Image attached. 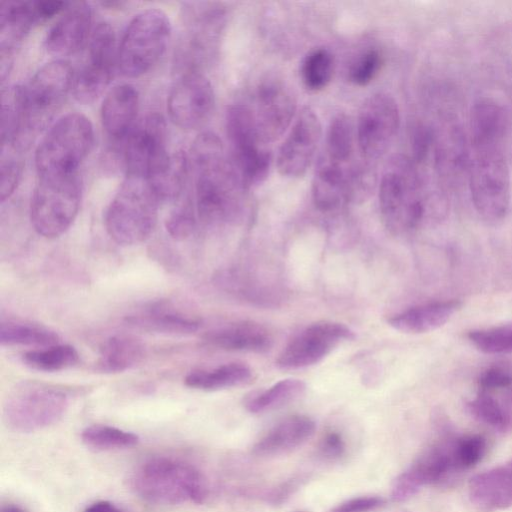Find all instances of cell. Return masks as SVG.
I'll use <instances>...</instances> for the list:
<instances>
[{"label": "cell", "instance_id": "obj_1", "mask_svg": "<svg viewBox=\"0 0 512 512\" xmlns=\"http://www.w3.org/2000/svg\"><path fill=\"white\" fill-rule=\"evenodd\" d=\"M188 159L195 178L199 219L209 226H222L240 218L247 188L218 135L208 131L199 134Z\"/></svg>", "mask_w": 512, "mask_h": 512}, {"label": "cell", "instance_id": "obj_2", "mask_svg": "<svg viewBox=\"0 0 512 512\" xmlns=\"http://www.w3.org/2000/svg\"><path fill=\"white\" fill-rule=\"evenodd\" d=\"M467 178L479 216L491 224L502 222L511 199L505 138H470Z\"/></svg>", "mask_w": 512, "mask_h": 512}, {"label": "cell", "instance_id": "obj_3", "mask_svg": "<svg viewBox=\"0 0 512 512\" xmlns=\"http://www.w3.org/2000/svg\"><path fill=\"white\" fill-rule=\"evenodd\" d=\"M420 167L405 154L386 162L379 184V208L386 228L395 234L415 230L423 221L427 199Z\"/></svg>", "mask_w": 512, "mask_h": 512}, {"label": "cell", "instance_id": "obj_4", "mask_svg": "<svg viewBox=\"0 0 512 512\" xmlns=\"http://www.w3.org/2000/svg\"><path fill=\"white\" fill-rule=\"evenodd\" d=\"M130 486L140 498L158 505L200 504L208 496L206 479L197 468L167 457L141 464L131 475Z\"/></svg>", "mask_w": 512, "mask_h": 512}, {"label": "cell", "instance_id": "obj_5", "mask_svg": "<svg viewBox=\"0 0 512 512\" xmlns=\"http://www.w3.org/2000/svg\"><path fill=\"white\" fill-rule=\"evenodd\" d=\"M160 203L146 179L127 176L105 213L110 238L122 246L147 240L156 227Z\"/></svg>", "mask_w": 512, "mask_h": 512}, {"label": "cell", "instance_id": "obj_6", "mask_svg": "<svg viewBox=\"0 0 512 512\" xmlns=\"http://www.w3.org/2000/svg\"><path fill=\"white\" fill-rule=\"evenodd\" d=\"M93 143L94 130L89 118L81 113L60 117L49 127L36 149L38 176L77 173Z\"/></svg>", "mask_w": 512, "mask_h": 512}, {"label": "cell", "instance_id": "obj_7", "mask_svg": "<svg viewBox=\"0 0 512 512\" xmlns=\"http://www.w3.org/2000/svg\"><path fill=\"white\" fill-rule=\"evenodd\" d=\"M74 72L69 62L57 59L44 64L21 86L23 141L25 145L46 128L72 91Z\"/></svg>", "mask_w": 512, "mask_h": 512}, {"label": "cell", "instance_id": "obj_8", "mask_svg": "<svg viewBox=\"0 0 512 512\" xmlns=\"http://www.w3.org/2000/svg\"><path fill=\"white\" fill-rule=\"evenodd\" d=\"M69 391L51 383L26 380L9 392L3 406L5 424L13 431L30 433L57 423L69 406Z\"/></svg>", "mask_w": 512, "mask_h": 512}, {"label": "cell", "instance_id": "obj_9", "mask_svg": "<svg viewBox=\"0 0 512 512\" xmlns=\"http://www.w3.org/2000/svg\"><path fill=\"white\" fill-rule=\"evenodd\" d=\"M81 198L78 173L38 176L30 203L35 231L48 239L64 234L77 217Z\"/></svg>", "mask_w": 512, "mask_h": 512}, {"label": "cell", "instance_id": "obj_10", "mask_svg": "<svg viewBox=\"0 0 512 512\" xmlns=\"http://www.w3.org/2000/svg\"><path fill=\"white\" fill-rule=\"evenodd\" d=\"M170 36V20L162 10L149 8L135 15L118 47L122 74L135 78L151 70L164 54Z\"/></svg>", "mask_w": 512, "mask_h": 512}, {"label": "cell", "instance_id": "obj_11", "mask_svg": "<svg viewBox=\"0 0 512 512\" xmlns=\"http://www.w3.org/2000/svg\"><path fill=\"white\" fill-rule=\"evenodd\" d=\"M225 126L230 159L246 188L259 185L267 177L271 153L261 142L252 109L244 104L229 106Z\"/></svg>", "mask_w": 512, "mask_h": 512}, {"label": "cell", "instance_id": "obj_12", "mask_svg": "<svg viewBox=\"0 0 512 512\" xmlns=\"http://www.w3.org/2000/svg\"><path fill=\"white\" fill-rule=\"evenodd\" d=\"M224 18V10L216 5L184 3L183 34L176 53L177 70L181 73L201 71V67L214 54Z\"/></svg>", "mask_w": 512, "mask_h": 512}, {"label": "cell", "instance_id": "obj_13", "mask_svg": "<svg viewBox=\"0 0 512 512\" xmlns=\"http://www.w3.org/2000/svg\"><path fill=\"white\" fill-rule=\"evenodd\" d=\"M166 126L159 114L148 115L120 141V156L127 176L151 180L169 164Z\"/></svg>", "mask_w": 512, "mask_h": 512}, {"label": "cell", "instance_id": "obj_14", "mask_svg": "<svg viewBox=\"0 0 512 512\" xmlns=\"http://www.w3.org/2000/svg\"><path fill=\"white\" fill-rule=\"evenodd\" d=\"M116 64L118 48L114 30L108 23H99L91 33L86 61L74 74L75 99L82 104L97 100L108 87Z\"/></svg>", "mask_w": 512, "mask_h": 512}, {"label": "cell", "instance_id": "obj_15", "mask_svg": "<svg viewBox=\"0 0 512 512\" xmlns=\"http://www.w3.org/2000/svg\"><path fill=\"white\" fill-rule=\"evenodd\" d=\"M399 124V108L391 95L376 93L366 99L355 126L361 158L370 163L381 158L395 137Z\"/></svg>", "mask_w": 512, "mask_h": 512}, {"label": "cell", "instance_id": "obj_16", "mask_svg": "<svg viewBox=\"0 0 512 512\" xmlns=\"http://www.w3.org/2000/svg\"><path fill=\"white\" fill-rule=\"evenodd\" d=\"M355 338L345 324L333 321L313 323L299 332L279 354L276 365L282 370H297L322 361L338 345Z\"/></svg>", "mask_w": 512, "mask_h": 512}, {"label": "cell", "instance_id": "obj_17", "mask_svg": "<svg viewBox=\"0 0 512 512\" xmlns=\"http://www.w3.org/2000/svg\"><path fill=\"white\" fill-rule=\"evenodd\" d=\"M214 106L213 87L201 71L181 73L167 99L171 121L185 130L203 126L212 115Z\"/></svg>", "mask_w": 512, "mask_h": 512}, {"label": "cell", "instance_id": "obj_18", "mask_svg": "<svg viewBox=\"0 0 512 512\" xmlns=\"http://www.w3.org/2000/svg\"><path fill=\"white\" fill-rule=\"evenodd\" d=\"M296 108L295 94L285 81L269 76L259 83L252 112L264 145L283 135L294 119Z\"/></svg>", "mask_w": 512, "mask_h": 512}, {"label": "cell", "instance_id": "obj_19", "mask_svg": "<svg viewBox=\"0 0 512 512\" xmlns=\"http://www.w3.org/2000/svg\"><path fill=\"white\" fill-rule=\"evenodd\" d=\"M320 138L318 115L311 107H303L279 149V173L288 178L302 177L312 163Z\"/></svg>", "mask_w": 512, "mask_h": 512}, {"label": "cell", "instance_id": "obj_20", "mask_svg": "<svg viewBox=\"0 0 512 512\" xmlns=\"http://www.w3.org/2000/svg\"><path fill=\"white\" fill-rule=\"evenodd\" d=\"M453 466L452 449L444 445L432 446L395 478L391 499L394 502L411 499L423 486L440 483Z\"/></svg>", "mask_w": 512, "mask_h": 512}, {"label": "cell", "instance_id": "obj_21", "mask_svg": "<svg viewBox=\"0 0 512 512\" xmlns=\"http://www.w3.org/2000/svg\"><path fill=\"white\" fill-rule=\"evenodd\" d=\"M355 164L333 161L324 153L319 157L312 181V200L318 210L332 212L351 202Z\"/></svg>", "mask_w": 512, "mask_h": 512}, {"label": "cell", "instance_id": "obj_22", "mask_svg": "<svg viewBox=\"0 0 512 512\" xmlns=\"http://www.w3.org/2000/svg\"><path fill=\"white\" fill-rule=\"evenodd\" d=\"M127 326L151 333L188 335L196 332L201 322L174 308L166 301L149 302L124 317Z\"/></svg>", "mask_w": 512, "mask_h": 512}, {"label": "cell", "instance_id": "obj_23", "mask_svg": "<svg viewBox=\"0 0 512 512\" xmlns=\"http://www.w3.org/2000/svg\"><path fill=\"white\" fill-rule=\"evenodd\" d=\"M92 8L87 2H79L65 10L51 26L44 46L54 56H68L84 44L91 30Z\"/></svg>", "mask_w": 512, "mask_h": 512}, {"label": "cell", "instance_id": "obj_24", "mask_svg": "<svg viewBox=\"0 0 512 512\" xmlns=\"http://www.w3.org/2000/svg\"><path fill=\"white\" fill-rule=\"evenodd\" d=\"M434 132L433 161L435 169L446 182L454 184L467 175L469 145L461 127L448 121Z\"/></svg>", "mask_w": 512, "mask_h": 512}, {"label": "cell", "instance_id": "obj_25", "mask_svg": "<svg viewBox=\"0 0 512 512\" xmlns=\"http://www.w3.org/2000/svg\"><path fill=\"white\" fill-rule=\"evenodd\" d=\"M470 502L482 512L512 506V466L496 467L473 475L468 481Z\"/></svg>", "mask_w": 512, "mask_h": 512}, {"label": "cell", "instance_id": "obj_26", "mask_svg": "<svg viewBox=\"0 0 512 512\" xmlns=\"http://www.w3.org/2000/svg\"><path fill=\"white\" fill-rule=\"evenodd\" d=\"M203 341L216 349L233 352L265 353L273 345L271 333L254 322H236L205 332Z\"/></svg>", "mask_w": 512, "mask_h": 512}, {"label": "cell", "instance_id": "obj_27", "mask_svg": "<svg viewBox=\"0 0 512 512\" xmlns=\"http://www.w3.org/2000/svg\"><path fill=\"white\" fill-rule=\"evenodd\" d=\"M139 93L128 83L111 88L101 105V120L106 133L115 141L123 140L135 127Z\"/></svg>", "mask_w": 512, "mask_h": 512}, {"label": "cell", "instance_id": "obj_28", "mask_svg": "<svg viewBox=\"0 0 512 512\" xmlns=\"http://www.w3.org/2000/svg\"><path fill=\"white\" fill-rule=\"evenodd\" d=\"M315 422L306 415H291L273 426L252 447L260 457L277 456L297 448L315 432Z\"/></svg>", "mask_w": 512, "mask_h": 512}, {"label": "cell", "instance_id": "obj_29", "mask_svg": "<svg viewBox=\"0 0 512 512\" xmlns=\"http://www.w3.org/2000/svg\"><path fill=\"white\" fill-rule=\"evenodd\" d=\"M461 307L462 302L456 299L429 302L397 313L387 322L402 333H427L445 325Z\"/></svg>", "mask_w": 512, "mask_h": 512}, {"label": "cell", "instance_id": "obj_30", "mask_svg": "<svg viewBox=\"0 0 512 512\" xmlns=\"http://www.w3.org/2000/svg\"><path fill=\"white\" fill-rule=\"evenodd\" d=\"M40 23L35 1L4 2L0 10L1 63L8 62L33 25Z\"/></svg>", "mask_w": 512, "mask_h": 512}, {"label": "cell", "instance_id": "obj_31", "mask_svg": "<svg viewBox=\"0 0 512 512\" xmlns=\"http://www.w3.org/2000/svg\"><path fill=\"white\" fill-rule=\"evenodd\" d=\"M146 356L144 343L135 336L117 334L107 338L100 347L95 370L101 373H120L143 361Z\"/></svg>", "mask_w": 512, "mask_h": 512}, {"label": "cell", "instance_id": "obj_32", "mask_svg": "<svg viewBox=\"0 0 512 512\" xmlns=\"http://www.w3.org/2000/svg\"><path fill=\"white\" fill-rule=\"evenodd\" d=\"M251 369L242 363H227L212 369L195 370L184 378V384L192 389L218 391L243 386L252 381Z\"/></svg>", "mask_w": 512, "mask_h": 512}, {"label": "cell", "instance_id": "obj_33", "mask_svg": "<svg viewBox=\"0 0 512 512\" xmlns=\"http://www.w3.org/2000/svg\"><path fill=\"white\" fill-rule=\"evenodd\" d=\"M0 343L2 346H34L42 348L59 343V335L40 324L7 319L0 323Z\"/></svg>", "mask_w": 512, "mask_h": 512}, {"label": "cell", "instance_id": "obj_34", "mask_svg": "<svg viewBox=\"0 0 512 512\" xmlns=\"http://www.w3.org/2000/svg\"><path fill=\"white\" fill-rule=\"evenodd\" d=\"M507 116L504 108L489 97L478 98L469 117L470 137H506Z\"/></svg>", "mask_w": 512, "mask_h": 512}, {"label": "cell", "instance_id": "obj_35", "mask_svg": "<svg viewBox=\"0 0 512 512\" xmlns=\"http://www.w3.org/2000/svg\"><path fill=\"white\" fill-rule=\"evenodd\" d=\"M22 363L39 372H58L73 367L79 361L78 351L69 344H54L22 354Z\"/></svg>", "mask_w": 512, "mask_h": 512}, {"label": "cell", "instance_id": "obj_36", "mask_svg": "<svg viewBox=\"0 0 512 512\" xmlns=\"http://www.w3.org/2000/svg\"><path fill=\"white\" fill-rule=\"evenodd\" d=\"M305 390L306 384L302 380L283 379L253 397L247 398L245 408L253 414L270 411L299 398Z\"/></svg>", "mask_w": 512, "mask_h": 512}, {"label": "cell", "instance_id": "obj_37", "mask_svg": "<svg viewBox=\"0 0 512 512\" xmlns=\"http://www.w3.org/2000/svg\"><path fill=\"white\" fill-rule=\"evenodd\" d=\"M355 143L356 129L351 118L344 113L336 115L328 127L324 154L333 161L351 163Z\"/></svg>", "mask_w": 512, "mask_h": 512}, {"label": "cell", "instance_id": "obj_38", "mask_svg": "<svg viewBox=\"0 0 512 512\" xmlns=\"http://www.w3.org/2000/svg\"><path fill=\"white\" fill-rule=\"evenodd\" d=\"M188 168V157L179 151L171 155L169 164L159 175L147 180L160 202L178 198L183 190Z\"/></svg>", "mask_w": 512, "mask_h": 512}, {"label": "cell", "instance_id": "obj_39", "mask_svg": "<svg viewBox=\"0 0 512 512\" xmlns=\"http://www.w3.org/2000/svg\"><path fill=\"white\" fill-rule=\"evenodd\" d=\"M83 443L96 450H114L131 448L138 444V435L123 429L94 424L87 426L81 432Z\"/></svg>", "mask_w": 512, "mask_h": 512}, {"label": "cell", "instance_id": "obj_40", "mask_svg": "<svg viewBox=\"0 0 512 512\" xmlns=\"http://www.w3.org/2000/svg\"><path fill=\"white\" fill-rule=\"evenodd\" d=\"M334 72V58L325 48L309 52L301 65V78L311 91L324 89L331 81Z\"/></svg>", "mask_w": 512, "mask_h": 512}, {"label": "cell", "instance_id": "obj_41", "mask_svg": "<svg viewBox=\"0 0 512 512\" xmlns=\"http://www.w3.org/2000/svg\"><path fill=\"white\" fill-rule=\"evenodd\" d=\"M469 341L482 353L504 355L512 353V322L485 329L472 330Z\"/></svg>", "mask_w": 512, "mask_h": 512}, {"label": "cell", "instance_id": "obj_42", "mask_svg": "<svg viewBox=\"0 0 512 512\" xmlns=\"http://www.w3.org/2000/svg\"><path fill=\"white\" fill-rule=\"evenodd\" d=\"M22 148L12 144L1 145L0 157V198L7 200L15 191L21 178L23 161Z\"/></svg>", "mask_w": 512, "mask_h": 512}, {"label": "cell", "instance_id": "obj_43", "mask_svg": "<svg viewBox=\"0 0 512 512\" xmlns=\"http://www.w3.org/2000/svg\"><path fill=\"white\" fill-rule=\"evenodd\" d=\"M468 412L478 421L497 430L507 426V416L501 405L488 392L480 391L467 403Z\"/></svg>", "mask_w": 512, "mask_h": 512}, {"label": "cell", "instance_id": "obj_44", "mask_svg": "<svg viewBox=\"0 0 512 512\" xmlns=\"http://www.w3.org/2000/svg\"><path fill=\"white\" fill-rule=\"evenodd\" d=\"M486 452V440L478 434L465 435L455 440L452 456L455 467L470 469L476 466Z\"/></svg>", "mask_w": 512, "mask_h": 512}, {"label": "cell", "instance_id": "obj_45", "mask_svg": "<svg viewBox=\"0 0 512 512\" xmlns=\"http://www.w3.org/2000/svg\"><path fill=\"white\" fill-rule=\"evenodd\" d=\"M382 62V56L378 50H367L351 65L348 72L349 80L357 86L369 84L380 71Z\"/></svg>", "mask_w": 512, "mask_h": 512}, {"label": "cell", "instance_id": "obj_46", "mask_svg": "<svg viewBox=\"0 0 512 512\" xmlns=\"http://www.w3.org/2000/svg\"><path fill=\"white\" fill-rule=\"evenodd\" d=\"M196 218L194 208L185 203L174 209L165 221L168 234L175 240H184L194 231Z\"/></svg>", "mask_w": 512, "mask_h": 512}, {"label": "cell", "instance_id": "obj_47", "mask_svg": "<svg viewBox=\"0 0 512 512\" xmlns=\"http://www.w3.org/2000/svg\"><path fill=\"white\" fill-rule=\"evenodd\" d=\"M478 385L484 392L509 388L512 386V371L503 366H491L480 374Z\"/></svg>", "mask_w": 512, "mask_h": 512}, {"label": "cell", "instance_id": "obj_48", "mask_svg": "<svg viewBox=\"0 0 512 512\" xmlns=\"http://www.w3.org/2000/svg\"><path fill=\"white\" fill-rule=\"evenodd\" d=\"M385 503V500L376 495H366L350 498L336 507L330 512H371Z\"/></svg>", "mask_w": 512, "mask_h": 512}, {"label": "cell", "instance_id": "obj_49", "mask_svg": "<svg viewBox=\"0 0 512 512\" xmlns=\"http://www.w3.org/2000/svg\"><path fill=\"white\" fill-rule=\"evenodd\" d=\"M345 450V441L336 431L326 433L319 444L321 455L329 460L339 459L344 455Z\"/></svg>", "mask_w": 512, "mask_h": 512}, {"label": "cell", "instance_id": "obj_50", "mask_svg": "<svg viewBox=\"0 0 512 512\" xmlns=\"http://www.w3.org/2000/svg\"><path fill=\"white\" fill-rule=\"evenodd\" d=\"M83 512H124L118 506L109 501H97L87 506Z\"/></svg>", "mask_w": 512, "mask_h": 512}, {"label": "cell", "instance_id": "obj_51", "mask_svg": "<svg viewBox=\"0 0 512 512\" xmlns=\"http://www.w3.org/2000/svg\"><path fill=\"white\" fill-rule=\"evenodd\" d=\"M1 512H27L24 508L14 505L8 504L2 507Z\"/></svg>", "mask_w": 512, "mask_h": 512}, {"label": "cell", "instance_id": "obj_52", "mask_svg": "<svg viewBox=\"0 0 512 512\" xmlns=\"http://www.w3.org/2000/svg\"><path fill=\"white\" fill-rule=\"evenodd\" d=\"M509 466H512V460L510 461V464H509Z\"/></svg>", "mask_w": 512, "mask_h": 512}]
</instances>
